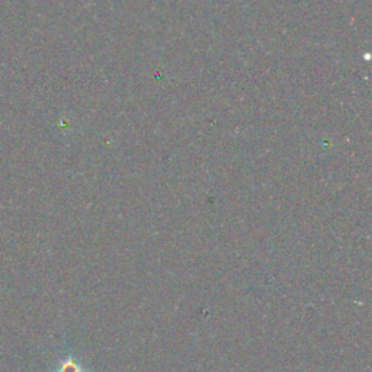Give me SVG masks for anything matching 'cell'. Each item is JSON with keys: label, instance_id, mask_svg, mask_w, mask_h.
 I'll list each match as a JSON object with an SVG mask.
<instances>
[{"label": "cell", "instance_id": "obj_1", "mask_svg": "<svg viewBox=\"0 0 372 372\" xmlns=\"http://www.w3.org/2000/svg\"><path fill=\"white\" fill-rule=\"evenodd\" d=\"M59 372H80V366L73 359H66L60 363Z\"/></svg>", "mask_w": 372, "mask_h": 372}]
</instances>
